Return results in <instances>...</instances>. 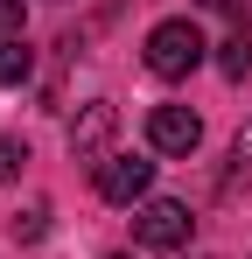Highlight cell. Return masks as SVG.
I'll list each match as a JSON object with an SVG mask.
<instances>
[{
  "label": "cell",
  "instance_id": "6da1fadb",
  "mask_svg": "<svg viewBox=\"0 0 252 259\" xmlns=\"http://www.w3.org/2000/svg\"><path fill=\"white\" fill-rule=\"evenodd\" d=\"M203 28L196 21H161L154 35H147V70L161 77V84H175V77H189L196 63H203Z\"/></svg>",
  "mask_w": 252,
  "mask_h": 259
},
{
  "label": "cell",
  "instance_id": "7a4b0ae2",
  "mask_svg": "<svg viewBox=\"0 0 252 259\" xmlns=\"http://www.w3.org/2000/svg\"><path fill=\"white\" fill-rule=\"evenodd\" d=\"M189 231H196V217H189V203H175V196H147V203L133 210V238H140L147 252H182Z\"/></svg>",
  "mask_w": 252,
  "mask_h": 259
},
{
  "label": "cell",
  "instance_id": "3957f363",
  "mask_svg": "<svg viewBox=\"0 0 252 259\" xmlns=\"http://www.w3.org/2000/svg\"><path fill=\"white\" fill-rule=\"evenodd\" d=\"M147 147L154 154H196L203 147V119L189 105H154L147 112Z\"/></svg>",
  "mask_w": 252,
  "mask_h": 259
},
{
  "label": "cell",
  "instance_id": "277c9868",
  "mask_svg": "<svg viewBox=\"0 0 252 259\" xmlns=\"http://www.w3.org/2000/svg\"><path fill=\"white\" fill-rule=\"evenodd\" d=\"M147 189H154V161H140V154H105L98 161V196L105 203H147Z\"/></svg>",
  "mask_w": 252,
  "mask_h": 259
},
{
  "label": "cell",
  "instance_id": "5b68a950",
  "mask_svg": "<svg viewBox=\"0 0 252 259\" xmlns=\"http://www.w3.org/2000/svg\"><path fill=\"white\" fill-rule=\"evenodd\" d=\"M112 133H119V105H105V98H91L77 119H70V154L77 161H105V147H112Z\"/></svg>",
  "mask_w": 252,
  "mask_h": 259
},
{
  "label": "cell",
  "instance_id": "8992f818",
  "mask_svg": "<svg viewBox=\"0 0 252 259\" xmlns=\"http://www.w3.org/2000/svg\"><path fill=\"white\" fill-rule=\"evenodd\" d=\"M217 70H224L231 84H238V77H245V70H252V28H238V35L224 42V56H217Z\"/></svg>",
  "mask_w": 252,
  "mask_h": 259
},
{
  "label": "cell",
  "instance_id": "52a82bcc",
  "mask_svg": "<svg viewBox=\"0 0 252 259\" xmlns=\"http://www.w3.org/2000/svg\"><path fill=\"white\" fill-rule=\"evenodd\" d=\"M28 70H35V56L21 42H0V84H28Z\"/></svg>",
  "mask_w": 252,
  "mask_h": 259
},
{
  "label": "cell",
  "instance_id": "ba28073f",
  "mask_svg": "<svg viewBox=\"0 0 252 259\" xmlns=\"http://www.w3.org/2000/svg\"><path fill=\"white\" fill-rule=\"evenodd\" d=\"M21 28H28V7L21 0H0V42H21Z\"/></svg>",
  "mask_w": 252,
  "mask_h": 259
},
{
  "label": "cell",
  "instance_id": "9c48e42d",
  "mask_svg": "<svg viewBox=\"0 0 252 259\" xmlns=\"http://www.w3.org/2000/svg\"><path fill=\"white\" fill-rule=\"evenodd\" d=\"M21 161H28V140H0V182H14Z\"/></svg>",
  "mask_w": 252,
  "mask_h": 259
},
{
  "label": "cell",
  "instance_id": "30bf717a",
  "mask_svg": "<svg viewBox=\"0 0 252 259\" xmlns=\"http://www.w3.org/2000/svg\"><path fill=\"white\" fill-rule=\"evenodd\" d=\"M42 217H49V210H42V203H28V210L14 217V238H42Z\"/></svg>",
  "mask_w": 252,
  "mask_h": 259
},
{
  "label": "cell",
  "instance_id": "8fae6325",
  "mask_svg": "<svg viewBox=\"0 0 252 259\" xmlns=\"http://www.w3.org/2000/svg\"><path fill=\"white\" fill-rule=\"evenodd\" d=\"M238 161H252V126H245V133H238Z\"/></svg>",
  "mask_w": 252,
  "mask_h": 259
},
{
  "label": "cell",
  "instance_id": "7c38bea8",
  "mask_svg": "<svg viewBox=\"0 0 252 259\" xmlns=\"http://www.w3.org/2000/svg\"><path fill=\"white\" fill-rule=\"evenodd\" d=\"M203 7H231V0H203Z\"/></svg>",
  "mask_w": 252,
  "mask_h": 259
},
{
  "label": "cell",
  "instance_id": "4fadbf2b",
  "mask_svg": "<svg viewBox=\"0 0 252 259\" xmlns=\"http://www.w3.org/2000/svg\"><path fill=\"white\" fill-rule=\"evenodd\" d=\"M105 259H133V252H105Z\"/></svg>",
  "mask_w": 252,
  "mask_h": 259
}]
</instances>
